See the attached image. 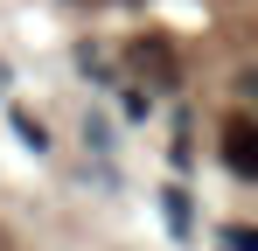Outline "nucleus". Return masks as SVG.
<instances>
[{"instance_id":"1","label":"nucleus","mask_w":258,"mask_h":251,"mask_svg":"<svg viewBox=\"0 0 258 251\" xmlns=\"http://www.w3.org/2000/svg\"><path fill=\"white\" fill-rule=\"evenodd\" d=\"M223 161L237 181H258V126L237 112V119H223Z\"/></svg>"},{"instance_id":"2","label":"nucleus","mask_w":258,"mask_h":251,"mask_svg":"<svg viewBox=\"0 0 258 251\" xmlns=\"http://www.w3.org/2000/svg\"><path fill=\"white\" fill-rule=\"evenodd\" d=\"M133 63H140V70H154L161 84H174V63H168V49H161V42H140V49H133Z\"/></svg>"},{"instance_id":"3","label":"nucleus","mask_w":258,"mask_h":251,"mask_svg":"<svg viewBox=\"0 0 258 251\" xmlns=\"http://www.w3.org/2000/svg\"><path fill=\"white\" fill-rule=\"evenodd\" d=\"M0 251H21V244H14V237H7V230H0Z\"/></svg>"},{"instance_id":"4","label":"nucleus","mask_w":258,"mask_h":251,"mask_svg":"<svg viewBox=\"0 0 258 251\" xmlns=\"http://www.w3.org/2000/svg\"><path fill=\"white\" fill-rule=\"evenodd\" d=\"M0 84H7V70H0Z\"/></svg>"}]
</instances>
